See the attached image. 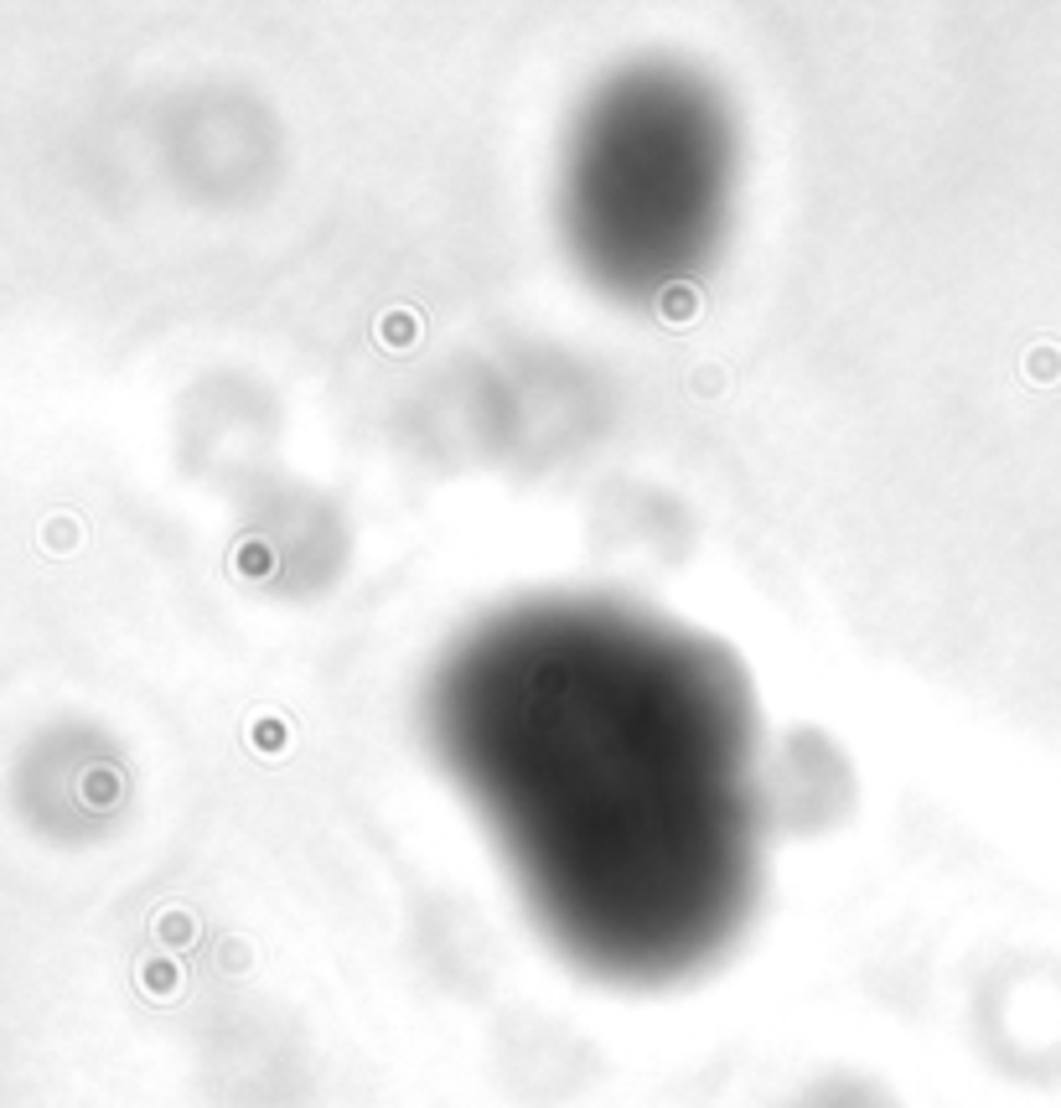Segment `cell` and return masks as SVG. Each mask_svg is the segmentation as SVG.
I'll return each instance as SVG.
<instances>
[{"instance_id": "cell-1", "label": "cell", "mask_w": 1061, "mask_h": 1108, "mask_svg": "<svg viewBox=\"0 0 1061 1108\" xmlns=\"http://www.w3.org/2000/svg\"><path fill=\"white\" fill-rule=\"evenodd\" d=\"M435 741L580 969L669 985L756 901L751 699L726 648L616 601H523L456 643Z\"/></svg>"}, {"instance_id": "cell-2", "label": "cell", "mask_w": 1061, "mask_h": 1108, "mask_svg": "<svg viewBox=\"0 0 1061 1108\" xmlns=\"http://www.w3.org/2000/svg\"><path fill=\"white\" fill-rule=\"evenodd\" d=\"M730 119L694 79L632 73L586 109L565 161V228L611 296L699 275L730 213Z\"/></svg>"}]
</instances>
